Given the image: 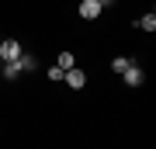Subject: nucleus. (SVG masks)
Instances as JSON below:
<instances>
[{"label": "nucleus", "instance_id": "423d86ee", "mask_svg": "<svg viewBox=\"0 0 156 149\" xmlns=\"http://www.w3.org/2000/svg\"><path fill=\"white\" fill-rule=\"evenodd\" d=\"M56 66H59L62 73H66V69H73V66H76V59H73V52H59V62H56Z\"/></svg>", "mask_w": 156, "mask_h": 149}, {"label": "nucleus", "instance_id": "6e6552de", "mask_svg": "<svg viewBox=\"0 0 156 149\" xmlns=\"http://www.w3.org/2000/svg\"><path fill=\"white\" fill-rule=\"evenodd\" d=\"M128 66H132V59H125V55H118V59H111V69H115V73H125Z\"/></svg>", "mask_w": 156, "mask_h": 149}, {"label": "nucleus", "instance_id": "7ed1b4c3", "mask_svg": "<svg viewBox=\"0 0 156 149\" xmlns=\"http://www.w3.org/2000/svg\"><path fill=\"white\" fill-rule=\"evenodd\" d=\"M122 76H125V83H128V87H142L146 73H142V69H139V66H135V62H132V66H128V69L122 73Z\"/></svg>", "mask_w": 156, "mask_h": 149}, {"label": "nucleus", "instance_id": "20e7f679", "mask_svg": "<svg viewBox=\"0 0 156 149\" xmlns=\"http://www.w3.org/2000/svg\"><path fill=\"white\" fill-rule=\"evenodd\" d=\"M97 14H101V4H97V0H83V4H80V17H83V21H94Z\"/></svg>", "mask_w": 156, "mask_h": 149}, {"label": "nucleus", "instance_id": "39448f33", "mask_svg": "<svg viewBox=\"0 0 156 149\" xmlns=\"http://www.w3.org/2000/svg\"><path fill=\"white\" fill-rule=\"evenodd\" d=\"M21 73H24V69H21V59H14V62H7V66H4V76H7V80H17Z\"/></svg>", "mask_w": 156, "mask_h": 149}, {"label": "nucleus", "instance_id": "f257e3e1", "mask_svg": "<svg viewBox=\"0 0 156 149\" xmlns=\"http://www.w3.org/2000/svg\"><path fill=\"white\" fill-rule=\"evenodd\" d=\"M21 42H14V38H7V42H0V59L4 62H14V59H21Z\"/></svg>", "mask_w": 156, "mask_h": 149}, {"label": "nucleus", "instance_id": "f03ea898", "mask_svg": "<svg viewBox=\"0 0 156 149\" xmlns=\"http://www.w3.org/2000/svg\"><path fill=\"white\" fill-rule=\"evenodd\" d=\"M62 80H66V83H69L73 90H80V87H87V73L80 69V66H73V69H66V76H62Z\"/></svg>", "mask_w": 156, "mask_h": 149}, {"label": "nucleus", "instance_id": "0eeeda50", "mask_svg": "<svg viewBox=\"0 0 156 149\" xmlns=\"http://www.w3.org/2000/svg\"><path fill=\"white\" fill-rule=\"evenodd\" d=\"M135 24H139L142 31H156V14H142V17H139Z\"/></svg>", "mask_w": 156, "mask_h": 149}, {"label": "nucleus", "instance_id": "1a4fd4ad", "mask_svg": "<svg viewBox=\"0 0 156 149\" xmlns=\"http://www.w3.org/2000/svg\"><path fill=\"white\" fill-rule=\"evenodd\" d=\"M45 76H49V80H52V83H59V80H62V76H66V73H62V69H59V66H52V69H49V73H45Z\"/></svg>", "mask_w": 156, "mask_h": 149}, {"label": "nucleus", "instance_id": "9b49d317", "mask_svg": "<svg viewBox=\"0 0 156 149\" xmlns=\"http://www.w3.org/2000/svg\"><path fill=\"white\" fill-rule=\"evenodd\" d=\"M97 4H101V7H104V4H111V0H97Z\"/></svg>", "mask_w": 156, "mask_h": 149}, {"label": "nucleus", "instance_id": "9d476101", "mask_svg": "<svg viewBox=\"0 0 156 149\" xmlns=\"http://www.w3.org/2000/svg\"><path fill=\"white\" fill-rule=\"evenodd\" d=\"M21 69H24V73L35 69V59H31V55H21Z\"/></svg>", "mask_w": 156, "mask_h": 149}]
</instances>
